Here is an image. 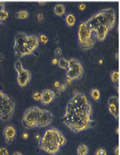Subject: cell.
<instances>
[{
  "label": "cell",
  "mask_w": 120,
  "mask_h": 155,
  "mask_svg": "<svg viewBox=\"0 0 120 155\" xmlns=\"http://www.w3.org/2000/svg\"><path fill=\"white\" fill-rule=\"evenodd\" d=\"M62 122L72 132L79 133L92 128L95 125L93 107L84 93L74 90L65 107Z\"/></svg>",
  "instance_id": "6da1fadb"
},
{
  "label": "cell",
  "mask_w": 120,
  "mask_h": 155,
  "mask_svg": "<svg viewBox=\"0 0 120 155\" xmlns=\"http://www.w3.org/2000/svg\"><path fill=\"white\" fill-rule=\"evenodd\" d=\"M86 21L94 32L97 40L103 41L116 25V14L113 8H105L94 14Z\"/></svg>",
  "instance_id": "7a4b0ae2"
},
{
  "label": "cell",
  "mask_w": 120,
  "mask_h": 155,
  "mask_svg": "<svg viewBox=\"0 0 120 155\" xmlns=\"http://www.w3.org/2000/svg\"><path fill=\"white\" fill-rule=\"evenodd\" d=\"M66 143V136L56 127L46 129L38 140V145L40 149L50 155L58 154Z\"/></svg>",
  "instance_id": "3957f363"
},
{
  "label": "cell",
  "mask_w": 120,
  "mask_h": 155,
  "mask_svg": "<svg viewBox=\"0 0 120 155\" xmlns=\"http://www.w3.org/2000/svg\"><path fill=\"white\" fill-rule=\"evenodd\" d=\"M54 120V115L50 110L32 106L27 109L22 117V124L26 129L44 128L49 126Z\"/></svg>",
  "instance_id": "277c9868"
},
{
  "label": "cell",
  "mask_w": 120,
  "mask_h": 155,
  "mask_svg": "<svg viewBox=\"0 0 120 155\" xmlns=\"http://www.w3.org/2000/svg\"><path fill=\"white\" fill-rule=\"evenodd\" d=\"M39 45L40 41L38 36L18 32L14 41V55L18 58H21L32 54L38 48Z\"/></svg>",
  "instance_id": "5b68a950"
},
{
  "label": "cell",
  "mask_w": 120,
  "mask_h": 155,
  "mask_svg": "<svg viewBox=\"0 0 120 155\" xmlns=\"http://www.w3.org/2000/svg\"><path fill=\"white\" fill-rule=\"evenodd\" d=\"M77 38L79 47L83 51L92 48L97 41L94 32L91 30L86 21L81 22L79 25Z\"/></svg>",
  "instance_id": "8992f818"
},
{
  "label": "cell",
  "mask_w": 120,
  "mask_h": 155,
  "mask_svg": "<svg viewBox=\"0 0 120 155\" xmlns=\"http://www.w3.org/2000/svg\"><path fill=\"white\" fill-rule=\"evenodd\" d=\"M15 110V103L14 100L0 90V120L4 122L10 120Z\"/></svg>",
  "instance_id": "52a82bcc"
},
{
  "label": "cell",
  "mask_w": 120,
  "mask_h": 155,
  "mask_svg": "<svg viewBox=\"0 0 120 155\" xmlns=\"http://www.w3.org/2000/svg\"><path fill=\"white\" fill-rule=\"evenodd\" d=\"M68 63V67L66 73V78H69L73 81L81 79L84 74L82 63L75 58H70Z\"/></svg>",
  "instance_id": "ba28073f"
},
{
  "label": "cell",
  "mask_w": 120,
  "mask_h": 155,
  "mask_svg": "<svg viewBox=\"0 0 120 155\" xmlns=\"http://www.w3.org/2000/svg\"><path fill=\"white\" fill-rule=\"evenodd\" d=\"M31 77V72L29 69L24 68L22 71L17 73L16 81L18 85L20 87H22V88L26 87L30 82Z\"/></svg>",
  "instance_id": "9c48e42d"
},
{
  "label": "cell",
  "mask_w": 120,
  "mask_h": 155,
  "mask_svg": "<svg viewBox=\"0 0 120 155\" xmlns=\"http://www.w3.org/2000/svg\"><path fill=\"white\" fill-rule=\"evenodd\" d=\"M108 110L113 117L118 120L119 118V98L116 96L109 97L108 100Z\"/></svg>",
  "instance_id": "30bf717a"
},
{
  "label": "cell",
  "mask_w": 120,
  "mask_h": 155,
  "mask_svg": "<svg viewBox=\"0 0 120 155\" xmlns=\"http://www.w3.org/2000/svg\"><path fill=\"white\" fill-rule=\"evenodd\" d=\"M3 134L6 143H11L15 140L17 135V131L14 125H7L3 129Z\"/></svg>",
  "instance_id": "8fae6325"
},
{
  "label": "cell",
  "mask_w": 120,
  "mask_h": 155,
  "mask_svg": "<svg viewBox=\"0 0 120 155\" xmlns=\"http://www.w3.org/2000/svg\"><path fill=\"white\" fill-rule=\"evenodd\" d=\"M56 95L54 91L46 89L42 91L40 96V102L44 105H49L55 100Z\"/></svg>",
  "instance_id": "7c38bea8"
},
{
  "label": "cell",
  "mask_w": 120,
  "mask_h": 155,
  "mask_svg": "<svg viewBox=\"0 0 120 155\" xmlns=\"http://www.w3.org/2000/svg\"><path fill=\"white\" fill-rule=\"evenodd\" d=\"M64 21L66 25L68 27H72L75 25L76 22V18L74 14L68 13L65 16Z\"/></svg>",
  "instance_id": "4fadbf2b"
},
{
  "label": "cell",
  "mask_w": 120,
  "mask_h": 155,
  "mask_svg": "<svg viewBox=\"0 0 120 155\" xmlns=\"http://www.w3.org/2000/svg\"><path fill=\"white\" fill-rule=\"evenodd\" d=\"M53 11L57 16H62L66 13V7L63 4L58 3L54 7Z\"/></svg>",
  "instance_id": "5bb4252c"
},
{
  "label": "cell",
  "mask_w": 120,
  "mask_h": 155,
  "mask_svg": "<svg viewBox=\"0 0 120 155\" xmlns=\"http://www.w3.org/2000/svg\"><path fill=\"white\" fill-rule=\"evenodd\" d=\"M89 147L86 144L79 145L77 149V155H88L89 154Z\"/></svg>",
  "instance_id": "9a60e30c"
},
{
  "label": "cell",
  "mask_w": 120,
  "mask_h": 155,
  "mask_svg": "<svg viewBox=\"0 0 120 155\" xmlns=\"http://www.w3.org/2000/svg\"><path fill=\"white\" fill-rule=\"evenodd\" d=\"M90 96L92 97V98H93L96 101H99L101 98L100 91L97 88H92L91 89L90 92Z\"/></svg>",
  "instance_id": "2e32d148"
},
{
  "label": "cell",
  "mask_w": 120,
  "mask_h": 155,
  "mask_svg": "<svg viewBox=\"0 0 120 155\" xmlns=\"http://www.w3.org/2000/svg\"><path fill=\"white\" fill-rule=\"evenodd\" d=\"M68 60L64 58H60L59 60H58V66L62 69L67 70L68 67Z\"/></svg>",
  "instance_id": "e0dca14e"
},
{
  "label": "cell",
  "mask_w": 120,
  "mask_h": 155,
  "mask_svg": "<svg viewBox=\"0 0 120 155\" xmlns=\"http://www.w3.org/2000/svg\"><path fill=\"white\" fill-rule=\"evenodd\" d=\"M16 16L18 19H27L29 16V13L26 10H21V11H19L16 12Z\"/></svg>",
  "instance_id": "ac0fdd59"
},
{
  "label": "cell",
  "mask_w": 120,
  "mask_h": 155,
  "mask_svg": "<svg viewBox=\"0 0 120 155\" xmlns=\"http://www.w3.org/2000/svg\"><path fill=\"white\" fill-rule=\"evenodd\" d=\"M119 73L118 71L114 70L111 72V73H110V79H111V81L114 84L118 83L119 81Z\"/></svg>",
  "instance_id": "d6986e66"
},
{
  "label": "cell",
  "mask_w": 120,
  "mask_h": 155,
  "mask_svg": "<svg viewBox=\"0 0 120 155\" xmlns=\"http://www.w3.org/2000/svg\"><path fill=\"white\" fill-rule=\"evenodd\" d=\"M14 69H15V71H16L17 73L19 72H20L21 71H22L24 69L22 63L20 60L16 61V62L14 63Z\"/></svg>",
  "instance_id": "ffe728a7"
},
{
  "label": "cell",
  "mask_w": 120,
  "mask_h": 155,
  "mask_svg": "<svg viewBox=\"0 0 120 155\" xmlns=\"http://www.w3.org/2000/svg\"><path fill=\"white\" fill-rule=\"evenodd\" d=\"M38 39H39L40 42H42L43 44H46L48 41V39L46 35H44V34H39L38 35Z\"/></svg>",
  "instance_id": "44dd1931"
},
{
  "label": "cell",
  "mask_w": 120,
  "mask_h": 155,
  "mask_svg": "<svg viewBox=\"0 0 120 155\" xmlns=\"http://www.w3.org/2000/svg\"><path fill=\"white\" fill-rule=\"evenodd\" d=\"M95 155H107V150L104 147H99L95 151Z\"/></svg>",
  "instance_id": "7402d4cb"
},
{
  "label": "cell",
  "mask_w": 120,
  "mask_h": 155,
  "mask_svg": "<svg viewBox=\"0 0 120 155\" xmlns=\"http://www.w3.org/2000/svg\"><path fill=\"white\" fill-rule=\"evenodd\" d=\"M9 17V12L6 11L5 9L3 10V11H2L0 12V18L2 19V21H5L7 19V18Z\"/></svg>",
  "instance_id": "603a6c76"
},
{
  "label": "cell",
  "mask_w": 120,
  "mask_h": 155,
  "mask_svg": "<svg viewBox=\"0 0 120 155\" xmlns=\"http://www.w3.org/2000/svg\"><path fill=\"white\" fill-rule=\"evenodd\" d=\"M40 96H41V93L38 91H35L33 94V98L35 101H40Z\"/></svg>",
  "instance_id": "cb8c5ba5"
},
{
  "label": "cell",
  "mask_w": 120,
  "mask_h": 155,
  "mask_svg": "<svg viewBox=\"0 0 120 155\" xmlns=\"http://www.w3.org/2000/svg\"><path fill=\"white\" fill-rule=\"evenodd\" d=\"M67 88H68V85H67L66 83H63V84H60L59 87L57 89H58L60 93H62V92H64L67 89Z\"/></svg>",
  "instance_id": "d4e9b609"
},
{
  "label": "cell",
  "mask_w": 120,
  "mask_h": 155,
  "mask_svg": "<svg viewBox=\"0 0 120 155\" xmlns=\"http://www.w3.org/2000/svg\"><path fill=\"white\" fill-rule=\"evenodd\" d=\"M0 155H9L8 149L5 147H0Z\"/></svg>",
  "instance_id": "484cf974"
},
{
  "label": "cell",
  "mask_w": 120,
  "mask_h": 155,
  "mask_svg": "<svg viewBox=\"0 0 120 155\" xmlns=\"http://www.w3.org/2000/svg\"><path fill=\"white\" fill-rule=\"evenodd\" d=\"M55 54L56 56H60L62 54V50L60 47H57L55 50Z\"/></svg>",
  "instance_id": "4316f807"
},
{
  "label": "cell",
  "mask_w": 120,
  "mask_h": 155,
  "mask_svg": "<svg viewBox=\"0 0 120 155\" xmlns=\"http://www.w3.org/2000/svg\"><path fill=\"white\" fill-rule=\"evenodd\" d=\"M37 18H38V21L41 22L43 19H44V15H43L42 13H38V15H37Z\"/></svg>",
  "instance_id": "83f0119b"
},
{
  "label": "cell",
  "mask_w": 120,
  "mask_h": 155,
  "mask_svg": "<svg viewBox=\"0 0 120 155\" xmlns=\"http://www.w3.org/2000/svg\"><path fill=\"white\" fill-rule=\"evenodd\" d=\"M5 10V2H0V12Z\"/></svg>",
  "instance_id": "f1b7e54d"
},
{
  "label": "cell",
  "mask_w": 120,
  "mask_h": 155,
  "mask_svg": "<svg viewBox=\"0 0 120 155\" xmlns=\"http://www.w3.org/2000/svg\"><path fill=\"white\" fill-rule=\"evenodd\" d=\"M86 8V5L84 3H81L79 5V9L81 11H83Z\"/></svg>",
  "instance_id": "f546056e"
},
{
  "label": "cell",
  "mask_w": 120,
  "mask_h": 155,
  "mask_svg": "<svg viewBox=\"0 0 120 155\" xmlns=\"http://www.w3.org/2000/svg\"><path fill=\"white\" fill-rule=\"evenodd\" d=\"M114 153L115 155H119V146H116V147L114 148Z\"/></svg>",
  "instance_id": "4dcf8cb0"
},
{
  "label": "cell",
  "mask_w": 120,
  "mask_h": 155,
  "mask_svg": "<svg viewBox=\"0 0 120 155\" xmlns=\"http://www.w3.org/2000/svg\"><path fill=\"white\" fill-rule=\"evenodd\" d=\"M22 137H23V139H25V140L27 139V138H29V134H28V133H26V132L23 133L22 134Z\"/></svg>",
  "instance_id": "1f68e13d"
},
{
  "label": "cell",
  "mask_w": 120,
  "mask_h": 155,
  "mask_svg": "<svg viewBox=\"0 0 120 155\" xmlns=\"http://www.w3.org/2000/svg\"><path fill=\"white\" fill-rule=\"evenodd\" d=\"M72 80H71L70 79H69V78H66V81H65V83L67 84V85H70V84H71V83H72Z\"/></svg>",
  "instance_id": "d6a6232c"
},
{
  "label": "cell",
  "mask_w": 120,
  "mask_h": 155,
  "mask_svg": "<svg viewBox=\"0 0 120 155\" xmlns=\"http://www.w3.org/2000/svg\"><path fill=\"white\" fill-rule=\"evenodd\" d=\"M57 64H58V60H57V58H53V59L52 60V64L57 65Z\"/></svg>",
  "instance_id": "836d02e7"
},
{
  "label": "cell",
  "mask_w": 120,
  "mask_h": 155,
  "mask_svg": "<svg viewBox=\"0 0 120 155\" xmlns=\"http://www.w3.org/2000/svg\"><path fill=\"white\" fill-rule=\"evenodd\" d=\"M60 82L59 81H55V83H54V86L56 87V88H58V87H59V85H60Z\"/></svg>",
  "instance_id": "e575fe53"
},
{
  "label": "cell",
  "mask_w": 120,
  "mask_h": 155,
  "mask_svg": "<svg viewBox=\"0 0 120 155\" xmlns=\"http://www.w3.org/2000/svg\"><path fill=\"white\" fill-rule=\"evenodd\" d=\"M38 4H40V5H45L46 3H47V2H44V1H39V2H38Z\"/></svg>",
  "instance_id": "d590c367"
},
{
  "label": "cell",
  "mask_w": 120,
  "mask_h": 155,
  "mask_svg": "<svg viewBox=\"0 0 120 155\" xmlns=\"http://www.w3.org/2000/svg\"><path fill=\"white\" fill-rule=\"evenodd\" d=\"M12 155H23V154L20 152H18V151H16V152H14Z\"/></svg>",
  "instance_id": "8d00e7d4"
},
{
  "label": "cell",
  "mask_w": 120,
  "mask_h": 155,
  "mask_svg": "<svg viewBox=\"0 0 120 155\" xmlns=\"http://www.w3.org/2000/svg\"><path fill=\"white\" fill-rule=\"evenodd\" d=\"M118 55H119L118 52L116 53V54H115V59H116V60H118Z\"/></svg>",
  "instance_id": "74e56055"
},
{
  "label": "cell",
  "mask_w": 120,
  "mask_h": 155,
  "mask_svg": "<svg viewBox=\"0 0 120 155\" xmlns=\"http://www.w3.org/2000/svg\"><path fill=\"white\" fill-rule=\"evenodd\" d=\"M3 55L2 54H0V61L3 60Z\"/></svg>",
  "instance_id": "f35d334b"
},
{
  "label": "cell",
  "mask_w": 120,
  "mask_h": 155,
  "mask_svg": "<svg viewBox=\"0 0 120 155\" xmlns=\"http://www.w3.org/2000/svg\"><path fill=\"white\" fill-rule=\"evenodd\" d=\"M103 59H101V60H99V64H103Z\"/></svg>",
  "instance_id": "ab89813d"
},
{
  "label": "cell",
  "mask_w": 120,
  "mask_h": 155,
  "mask_svg": "<svg viewBox=\"0 0 120 155\" xmlns=\"http://www.w3.org/2000/svg\"><path fill=\"white\" fill-rule=\"evenodd\" d=\"M117 131V133L118 134L119 133V127H117L116 128V132Z\"/></svg>",
  "instance_id": "60d3db41"
},
{
  "label": "cell",
  "mask_w": 120,
  "mask_h": 155,
  "mask_svg": "<svg viewBox=\"0 0 120 155\" xmlns=\"http://www.w3.org/2000/svg\"><path fill=\"white\" fill-rule=\"evenodd\" d=\"M2 21H2V19H1V18H0V24H1V23H2Z\"/></svg>",
  "instance_id": "b9f144b4"
},
{
  "label": "cell",
  "mask_w": 120,
  "mask_h": 155,
  "mask_svg": "<svg viewBox=\"0 0 120 155\" xmlns=\"http://www.w3.org/2000/svg\"><path fill=\"white\" fill-rule=\"evenodd\" d=\"M0 72H1V69H0Z\"/></svg>",
  "instance_id": "7bdbcfd3"
}]
</instances>
